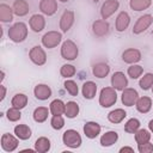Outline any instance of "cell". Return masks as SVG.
I'll list each match as a JSON object with an SVG mask.
<instances>
[{
    "mask_svg": "<svg viewBox=\"0 0 153 153\" xmlns=\"http://www.w3.org/2000/svg\"><path fill=\"white\" fill-rule=\"evenodd\" d=\"M27 37V26L23 22L14 23L8 29V38L14 43H22Z\"/></svg>",
    "mask_w": 153,
    "mask_h": 153,
    "instance_id": "obj_1",
    "label": "cell"
},
{
    "mask_svg": "<svg viewBox=\"0 0 153 153\" xmlns=\"http://www.w3.org/2000/svg\"><path fill=\"white\" fill-rule=\"evenodd\" d=\"M117 102V93L114 87H104L99 93V104L103 108H110Z\"/></svg>",
    "mask_w": 153,
    "mask_h": 153,
    "instance_id": "obj_2",
    "label": "cell"
},
{
    "mask_svg": "<svg viewBox=\"0 0 153 153\" xmlns=\"http://www.w3.org/2000/svg\"><path fill=\"white\" fill-rule=\"evenodd\" d=\"M79 55V48L72 39H66L61 45V56L67 61H73Z\"/></svg>",
    "mask_w": 153,
    "mask_h": 153,
    "instance_id": "obj_3",
    "label": "cell"
},
{
    "mask_svg": "<svg viewBox=\"0 0 153 153\" xmlns=\"http://www.w3.org/2000/svg\"><path fill=\"white\" fill-rule=\"evenodd\" d=\"M62 142L69 148H78L81 146V136L75 129H67L62 134Z\"/></svg>",
    "mask_w": 153,
    "mask_h": 153,
    "instance_id": "obj_4",
    "label": "cell"
},
{
    "mask_svg": "<svg viewBox=\"0 0 153 153\" xmlns=\"http://www.w3.org/2000/svg\"><path fill=\"white\" fill-rule=\"evenodd\" d=\"M62 41V33L59 31H48L42 37V44L43 47L48 49H53L57 47Z\"/></svg>",
    "mask_w": 153,
    "mask_h": 153,
    "instance_id": "obj_5",
    "label": "cell"
},
{
    "mask_svg": "<svg viewBox=\"0 0 153 153\" xmlns=\"http://www.w3.org/2000/svg\"><path fill=\"white\" fill-rule=\"evenodd\" d=\"M29 57L36 66H43L47 62V53L41 45H33L29 51Z\"/></svg>",
    "mask_w": 153,
    "mask_h": 153,
    "instance_id": "obj_6",
    "label": "cell"
},
{
    "mask_svg": "<svg viewBox=\"0 0 153 153\" xmlns=\"http://www.w3.org/2000/svg\"><path fill=\"white\" fill-rule=\"evenodd\" d=\"M153 23V17L152 14H143L141 17H139V19L136 20V23L133 26V33L134 35H140L142 32H145Z\"/></svg>",
    "mask_w": 153,
    "mask_h": 153,
    "instance_id": "obj_7",
    "label": "cell"
},
{
    "mask_svg": "<svg viewBox=\"0 0 153 153\" xmlns=\"http://www.w3.org/2000/svg\"><path fill=\"white\" fill-rule=\"evenodd\" d=\"M120 7V2L118 0H105L100 7V16L102 18L105 20L108 18H110Z\"/></svg>",
    "mask_w": 153,
    "mask_h": 153,
    "instance_id": "obj_8",
    "label": "cell"
},
{
    "mask_svg": "<svg viewBox=\"0 0 153 153\" xmlns=\"http://www.w3.org/2000/svg\"><path fill=\"white\" fill-rule=\"evenodd\" d=\"M74 19H75V14L73 11L71 10H66L61 17H60V23H59V26L61 29L62 32H67L69 31V29L73 26L74 24Z\"/></svg>",
    "mask_w": 153,
    "mask_h": 153,
    "instance_id": "obj_9",
    "label": "cell"
},
{
    "mask_svg": "<svg viewBox=\"0 0 153 153\" xmlns=\"http://www.w3.org/2000/svg\"><path fill=\"white\" fill-rule=\"evenodd\" d=\"M18 137L13 136L12 134L5 133L1 136V148L5 152H13L18 147Z\"/></svg>",
    "mask_w": 153,
    "mask_h": 153,
    "instance_id": "obj_10",
    "label": "cell"
},
{
    "mask_svg": "<svg viewBox=\"0 0 153 153\" xmlns=\"http://www.w3.org/2000/svg\"><path fill=\"white\" fill-rule=\"evenodd\" d=\"M111 86L117 91H123L128 86V79L123 72H115L111 76Z\"/></svg>",
    "mask_w": 153,
    "mask_h": 153,
    "instance_id": "obj_11",
    "label": "cell"
},
{
    "mask_svg": "<svg viewBox=\"0 0 153 153\" xmlns=\"http://www.w3.org/2000/svg\"><path fill=\"white\" fill-rule=\"evenodd\" d=\"M139 98V93L136 90L127 87L122 91V96H121V100L123 103V105L126 106H133L136 104V100Z\"/></svg>",
    "mask_w": 153,
    "mask_h": 153,
    "instance_id": "obj_12",
    "label": "cell"
},
{
    "mask_svg": "<svg viewBox=\"0 0 153 153\" xmlns=\"http://www.w3.org/2000/svg\"><path fill=\"white\" fill-rule=\"evenodd\" d=\"M141 60V51L135 48H129L126 49L122 53V61L129 65H134Z\"/></svg>",
    "mask_w": 153,
    "mask_h": 153,
    "instance_id": "obj_13",
    "label": "cell"
},
{
    "mask_svg": "<svg viewBox=\"0 0 153 153\" xmlns=\"http://www.w3.org/2000/svg\"><path fill=\"white\" fill-rule=\"evenodd\" d=\"M84 134L86 135V137L88 139H96L99 134H100V130H102V127L99 123L97 122H92V121H88L84 124Z\"/></svg>",
    "mask_w": 153,
    "mask_h": 153,
    "instance_id": "obj_14",
    "label": "cell"
},
{
    "mask_svg": "<svg viewBox=\"0 0 153 153\" xmlns=\"http://www.w3.org/2000/svg\"><path fill=\"white\" fill-rule=\"evenodd\" d=\"M109 23L104 19H97L92 23V31L97 37H104L109 32Z\"/></svg>",
    "mask_w": 153,
    "mask_h": 153,
    "instance_id": "obj_15",
    "label": "cell"
},
{
    "mask_svg": "<svg viewBox=\"0 0 153 153\" xmlns=\"http://www.w3.org/2000/svg\"><path fill=\"white\" fill-rule=\"evenodd\" d=\"M39 11L45 16H54L57 11V1L56 0H41Z\"/></svg>",
    "mask_w": 153,
    "mask_h": 153,
    "instance_id": "obj_16",
    "label": "cell"
},
{
    "mask_svg": "<svg viewBox=\"0 0 153 153\" xmlns=\"http://www.w3.org/2000/svg\"><path fill=\"white\" fill-rule=\"evenodd\" d=\"M29 25L33 32H41L45 27V18L38 13L32 14L29 20Z\"/></svg>",
    "mask_w": 153,
    "mask_h": 153,
    "instance_id": "obj_17",
    "label": "cell"
},
{
    "mask_svg": "<svg viewBox=\"0 0 153 153\" xmlns=\"http://www.w3.org/2000/svg\"><path fill=\"white\" fill-rule=\"evenodd\" d=\"M33 94L38 100H47L51 96V88L45 84H37L33 88Z\"/></svg>",
    "mask_w": 153,
    "mask_h": 153,
    "instance_id": "obj_18",
    "label": "cell"
},
{
    "mask_svg": "<svg viewBox=\"0 0 153 153\" xmlns=\"http://www.w3.org/2000/svg\"><path fill=\"white\" fill-rule=\"evenodd\" d=\"M130 24V17L127 12L122 11L118 13L117 18H116V23H115V26H116V30L118 32H123L127 30V27L129 26Z\"/></svg>",
    "mask_w": 153,
    "mask_h": 153,
    "instance_id": "obj_19",
    "label": "cell"
},
{
    "mask_svg": "<svg viewBox=\"0 0 153 153\" xmlns=\"http://www.w3.org/2000/svg\"><path fill=\"white\" fill-rule=\"evenodd\" d=\"M109 72H110V66H109L106 62H103V61L94 63L93 67H92V73H93V75H94L96 78H99V79L105 78V76L109 74Z\"/></svg>",
    "mask_w": 153,
    "mask_h": 153,
    "instance_id": "obj_20",
    "label": "cell"
},
{
    "mask_svg": "<svg viewBox=\"0 0 153 153\" xmlns=\"http://www.w3.org/2000/svg\"><path fill=\"white\" fill-rule=\"evenodd\" d=\"M118 140V134L115 130H109L105 131L102 136H100V145L103 147H110L114 143H116Z\"/></svg>",
    "mask_w": 153,
    "mask_h": 153,
    "instance_id": "obj_21",
    "label": "cell"
},
{
    "mask_svg": "<svg viewBox=\"0 0 153 153\" xmlns=\"http://www.w3.org/2000/svg\"><path fill=\"white\" fill-rule=\"evenodd\" d=\"M12 8H13L14 14L18 17H24L30 11V7H29V4L26 2V0H16L12 5Z\"/></svg>",
    "mask_w": 153,
    "mask_h": 153,
    "instance_id": "obj_22",
    "label": "cell"
},
{
    "mask_svg": "<svg viewBox=\"0 0 153 153\" xmlns=\"http://www.w3.org/2000/svg\"><path fill=\"white\" fill-rule=\"evenodd\" d=\"M81 93L85 99H93L97 93V84L93 81L84 82V85L81 87Z\"/></svg>",
    "mask_w": 153,
    "mask_h": 153,
    "instance_id": "obj_23",
    "label": "cell"
},
{
    "mask_svg": "<svg viewBox=\"0 0 153 153\" xmlns=\"http://www.w3.org/2000/svg\"><path fill=\"white\" fill-rule=\"evenodd\" d=\"M135 106H136V110H137L139 112H141V114H147V112L152 109V99H151L149 97H146V96L140 97V98H137Z\"/></svg>",
    "mask_w": 153,
    "mask_h": 153,
    "instance_id": "obj_24",
    "label": "cell"
},
{
    "mask_svg": "<svg viewBox=\"0 0 153 153\" xmlns=\"http://www.w3.org/2000/svg\"><path fill=\"white\" fill-rule=\"evenodd\" d=\"M126 116H127V112H126L123 109L118 108V109L111 110V111L108 114V120H109L111 123L117 124V123H121V122L126 118Z\"/></svg>",
    "mask_w": 153,
    "mask_h": 153,
    "instance_id": "obj_25",
    "label": "cell"
},
{
    "mask_svg": "<svg viewBox=\"0 0 153 153\" xmlns=\"http://www.w3.org/2000/svg\"><path fill=\"white\" fill-rule=\"evenodd\" d=\"M14 134L19 140H27L31 137V129L27 124H17L14 127Z\"/></svg>",
    "mask_w": 153,
    "mask_h": 153,
    "instance_id": "obj_26",
    "label": "cell"
},
{
    "mask_svg": "<svg viewBox=\"0 0 153 153\" xmlns=\"http://www.w3.org/2000/svg\"><path fill=\"white\" fill-rule=\"evenodd\" d=\"M13 8L10 7L6 4H1L0 5V20L2 23H10L13 20Z\"/></svg>",
    "mask_w": 153,
    "mask_h": 153,
    "instance_id": "obj_27",
    "label": "cell"
},
{
    "mask_svg": "<svg viewBox=\"0 0 153 153\" xmlns=\"http://www.w3.org/2000/svg\"><path fill=\"white\" fill-rule=\"evenodd\" d=\"M49 109L45 108V106H38L33 110V114H32V117H33V121L37 122V123H43L44 121H47L48 116H49Z\"/></svg>",
    "mask_w": 153,
    "mask_h": 153,
    "instance_id": "obj_28",
    "label": "cell"
},
{
    "mask_svg": "<svg viewBox=\"0 0 153 153\" xmlns=\"http://www.w3.org/2000/svg\"><path fill=\"white\" fill-rule=\"evenodd\" d=\"M50 140L45 136H41L35 141V151L39 152V153H45L50 149Z\"/></svg>",
    "mask_w": 153,
    "mask_h": 153,
    "instance_id": "obj_29",
    "label": "cell"
},
{
    "mask_svg": "<svg viewBox=\"0 0 153 153\" xmlns=\"http://www.w3.org/2000/svg\"><path fill=\"white\" fill-rule=\"evenodd\" d=\"M11 105L17 109H24L27 105V96L24 93H16L11 100Z\"/></svg>",
    "mask_w": 153,
    "mask_h": 153,
    "instance_id": "obj_30",
    "label": "cell"
},
{
    "mask_svg": "<svg viewBox=\"0 0 153 153\" xmlns=\"http://www.w3.org/2000/svg\"><path fill=\"white\" fill-rule=\"evenodd\" d=\"M79 105L76 102H73V100H69L66 103V109H65V115L68 117V118H74L79 115Z\"/></svg>",
    "mask_w": 153,
    "mask_h": 153,
    "instance_id": "obj_31",
    "label": "cell"
},
{
    "mask_svg": "<svg viewBox=\"0 0 153 153\" xmlns=\"http://www.w3.org/2000/svg\"><path fill=\"white\" fill-rule=\"evenodd\" d=\"M152 5V0H130L129 6L133 11L140 12L143 10H147Z\"/></svg>",
    "mask_w": 153,
    "mask_h": 153,
    "instance_id": "obj_32",
    "label": "cell"
},
{
    "mask_svg": "<svg viewBox=\"0 0 153 153\" xmlns=\"http://www.w3.org/2000/svg\"><path fill=\"white\" fill-rule=\"evenodd\" d=\"M65 109H66V103H63L61 99H54L49 106V110L53 115H63Z\"/></svg>",
    "mask_w": 153,
    "mask_h": 153,
    "instance_id": "obj_33",
    "label": "cell"
},
{
    "mask_svg": "<svg viewBox=\"0 0 153 153\" xmlns=\"http://www.w3.org/2000/svg\"><path fill=\"white\" fill-rule=\"evenodd\" d=\"M139 86L143 91L149 90L153 86V73H146V74H143V76H141V79L139 81Z\"/></svg>",
    "mask_w": 153,
    "mask_h": 153,
    "instance_id": "obj_34",
    "label": "cell"
},
{
    "mask_svg": "<svg viewBox=\"0 0 153 153\" xmlns=\"http://www.w3.org/2000/svg\"><path fill=\"white\" fill-rule=\"evenodd\" d=\"M140 129V121L137 118H129L124 124V130L130 134H135Z\"/></svg>",
    "mask_w": 153,
    "mask_h": 153,
    "instance_id": "obj_35",
    "label": "cell"
},
{
    "mask_svg": "<svg viewBox=\"0 0 153 153\" xmlns=\"http://www.w3.org/2000/svg\"><path fill=\"white\" fill-rule=\"evenodd\" d=\"M149 140H151V133L147 129H139L135 133V141L137 145L148 142Z\"/></svg>",
    "mask_w": 153,
    "mask_h": 153,
    "instance_id": "obj_36",
    "label": "cell"
},
{
    "mask_svg": "<svg viewBox=\"0 0 153 153\" xmlns=\"http://www.w3.org/2000/svg\"><path fill=\"white\" fill-rule=\"evenodd\" d=\"M127 73H128V75L131 79H139L142 75V73H143V68H142V66L134 63V65H131V66L128 67Z\"/></svg>",
    "mask_w": 153,
    "mask_h": 153,
    "instance_id": "obj_37",
    "label": "cell"
},
{
    "mask_svg": "<svg viewBox=\"0 0 153 153\" xmlns=\"http://www.w3.org/2000/svg\"><path fill=\"white\" fill-rule=\"evenodd\" d=\"M75 72H76L75 67H74L73 65H69V63L62 65V66H61V69H60V74H61L63 78H66V79L72 78V76L75 74Z\"/></svg>",
    "mask_w": 153,
    "mask_h": 153,
    "instance_id": "obj_38",
    "label": "cell"
},
{
    "mask_svg": "<svg viewBox=\"0 0 153 153\" xmlns=\"http://www.w3.org/2000/svg\"><path fill=\"white\" fill-rule=\"evenodd\" d=\"M50 126L55 130H60L65 127V118L61 115H53L50 120Z\"/></svg>",
    "mask_w": 153,
    "mask_h": 153,
    "instance_id": "obj_39",
    "label": "cell"
},
{
    "mask_svg": "<svg viewBox=\"0 0 153 153\" xmlns=\"http://www.w3.org/2000/svg\"><path fill=\"white\" fill-rule=\"evenodd\" d=\"M63 86H65L66 91H67L71 96H73V97L78 96L79 87H78V85H76V82H75L74 80H66L65 84H63Z\"/></svg>",
    "mask_w": 153,
    "mask_h": 153,
    "instance_id": "obj_40",
    "label": "cell"
},
{
    "mask_svg": "<svg viewBox=\"0 0 153 153\" xmlns=\"http://www.w3.org/2000/svg\"><path fill=\"white\" fill-rule=\"evenodd\" d=\"M6 117L10 122H17L20 120L22 117V114H20V110L17 109V108H10L7 111H6Z\"/></svg>",
    "mask_w": 153,
    "mask_h": 153,
    "instance_id": "obj_41",
    "label": "cell"
},
{
    "mask_svg": "<svg viewBox=\"0 0 153 153\" xmlns=\"http://www.w3.org/2000/svg\"><path fill=\"white\" fill-rule=\"evenodd\" d=\"M137 151L140 153H151V152H153V143H151L149 141L145 142V143H140L137 146Z\"/></svg>",
    "mask_w": 153,
    "mask_h": 153,
    "instance_id": "obj_42",
    "label": "cell"
},
{
    "mask_svg": "<svg viewBox=\"0 0 153 153\" xmlns=\"http://www.w3.org/2000/svg\"><path fill=\"white\" fill-rule=\"evenodd\" d=\"M0 88H1V96H0V102H2L6 97V87L4 85H0Z\"/></svg>",
    "mask_w": 153,
    "mask_h": 153,
    "instance_id": "obj_43",
    "label": "cell"
},
{
    "mask_svg": "<svg viewBox=\"0 0 153 153\" xmlns=\"http://www.w3.org/2000/svg\"><path fill=\"white\" fill-rule=\"evenodd\" d=\"M120 152H121V153H122V152H130V153H133V152H134V148L128 147V146H124V147L120 148Z\"/></svg>",
    "mask_w": 153,
    "mask_h": 153,
    "instance_id": "obj_44",
    "label": "cell"
},
{
    "mask_svg": "<svg viewBox=\"0 0 153 153\" xmlns=\"http://www.w3.org/2000/svg\"><path fill=\"white\" fill-rule=\"evenodd\" d=\"M148 129H149L151 133L153 134V120H151V121L148 122Z\"/></svg>",
    "mask_w": 153,
    "mask_h": 153,
    "instance_id": "obj_45",
    "label": "cell"
},
{
    "mask_svg": "<svg viewBox=\"0 0 153 153\" xmlns=\"http://www.w3.org/2000/svg\"><path fill=\"white\" fill-rule=\"evenodd\" d=\"M5 79V72L4 71H1V81Z\"/></svg>",
    "mask_w": 153,
    "mask_h": 153,
    "instance_id": "obj_46",
    "label": "cell"
},
{
    "mask_svg": "<svg viewBox=\"0 0 153 153\" xmlns=\"http://www.w3.org/2000/svg\"><path fill=\"white\" fill-rule=\"evenodd\" d=\"M59 1H61V2H67L68 0H59Z\"/></svg>",
    "mask_w": 153,
    "mask_h": 153,
    "instance_id": "obj_47",
    "label": "cell"
},
{
    "mask_svg": "<svg viewBox=\"0 0 153 153\" xmlns=\"http://www.w3.org/2000/svg\"><path fill=\"white\" fill-rule=\"evenodd\" d=\"M92 1H93V2H98L99 0H92Z\"/></svg>",
    "mask_w": 153,
    "mask_h": 153,
    "instance_id": "obj_48",
    "label": "cell"
},
{
    "mask_svg": "<svg viewBox=\"0 0 153 153\" xmlns=\"http://www.w3.org/2000/svg\"><path fill=\"white\" fill-rule=\"evenodd\" d=\"M152 93H153V86H152Z\"/></svg>",
    "mask_w": 153,
    "mask_h": 153,
    "instance_id": "obj_49",
    "label": "cell"
},
{
    "mask_svg": "<svg viewBox=\"0 0 153 153\" xmlns=\"http://www.w3.org/2000/svg\"><path fill=\"white\" fill-rule=\"evenodd\" d=\"M152 33H153V29H152Z\"/></svg>",
    "mask_w": 153,
    "mask_h": 153,
    "instance_id": "obj_50",
    "label": "cell"
}]
</instances>
